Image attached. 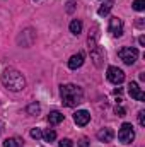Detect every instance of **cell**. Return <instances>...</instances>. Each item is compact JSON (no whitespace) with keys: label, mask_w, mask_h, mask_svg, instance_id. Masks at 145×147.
<instances>
[{"label":"cell","mask_w":145,"mask_h":147,"mask_svg":"<svg viewBox=\"0 0 145 147\" xmlns=\"http://www.w3.org/2000/svg\"><path fill=\"white\" fill-rule=\"evenodd\" d=\"M60 94H62V103L68 108L79 106L84 101V91H82V87H79L75 84H62Z\"/></svg>","instance_id":"cell-1"},{"label":"cell","mask_w":145,"mask_h":147,"mask_svg":"<svg viewBox=\"0 0 145 147\" xmlns=\"http://www.w3.org/2000/svg\"><path fill=\"white\" fill-rule=\"evenodd\" d=\"M2 84L7 87V89H10V91H22L24 87H26V79H24V75L19 72V70H15V69H5L3 72H2Z\"/></svg>","instance_id":"cell-2"},{"label":"cell","mask_w":145,"mask_h":147,"mask_svg":"<svg viewBox=\"0 0 145 147\" xmlns=\"http://www.w3.org/2000/svg\"><path fill=\"white\" fill-rule=\"evenodd\" d=\"M118 57L123 60V63L126 65H133L138 58V50L137 48H132V46H125L118 51Z\"/></svg>","instance_id":"cell-3"},{"label":"cell","mask_w":145,"mask_h":147,"mask_svg":"<svg viewBox=\"0 0 145 147\" xmlns=\"http://www.w3.org/2000/svg\"><path fill=\"white\" fill-rule=\"evenodd\" d=\"M118 139H119V142H123V144H132V142H133L135 132H133L132 123H123V125H121V128H119V132H118Z\"/></svg>","instance_id":"cell-4"},{"label":"cell","mask_w":145,"mask_h":147,"mask_svg":"<svg viewBox=\"0 0 145 147\" xmlns=\"http://www.w3.org/2000/svg\"><path fill=\"white\" fill-rule=\"evenodd\" d=\"M109 33L114 38H119L123 34V21L119 17H111L109 19Z\"/></svg>","instance_id":"cell-5"},{"label":"cell","mask_w":145,"mask_h":147,"mask_svg":"<svg viewBox=\"0 0 145 147\" xmlns=\"http://www.w3.org/2000/svg\"><path fill=\"white\" fill-rule=\"evenodd\" d=\"M106 75H108V80L113 82V84H121L125 80V72L118 67H109Z\"/></svg>","instance_id":"cell-6"},{"label":"cell","mask_w":145,"mask_h":147,"mask_svg":"<svg viewBox=\"0 0 145 147\" xmlns=\"http://www.w3.org/2000/svg\"><path fill=\"white\" fill-rule=\"evenodd\" d=\"M128 94L133 98V99H137V101H145V94L142 92V89L138 87V84L137 82H130V86H128Z\"/></svg>","instance_id":"cell-7"},{"label":"cell","mask_w":145,"mask_h":147,"mask_svg":"<svg viewBox=\"0 0 145 147\" xmlns=\"http://www.w3.org/2000/svg\"><path fill=\"white\" fill-rule=\"evenodd\" d=\"M89 120H91V115H89V111H85V110H80L73 115V121L79 127H85L89 123Z\"/></svg>","instance_id":"cell-8"},{"label":"cell","mask_w":145,"mask_h":147,"mask_svg":"<svg viewBox=\"0 0 145 147\" xmlns=\"http://www.w3.org/2000/svg\"><path fill=\"white\" fill-rule=\"evenodd\" d=\"M91 57H92L94 63H96L97 67H101V63H103V60H104V57H106V55H104V50L97 45L96 48H92V50H91Z\"/></svg>","instance_id":"cell-9"},{"label":"cell","mask_w":145,"mask_h":147,"mask_svg":"<svg viewBox=\"0 0 145 147\" xmlns=\"http://www.w3.org/2000/svg\"><path fill=\"white\" fill-rule=\"evenodd\" d=\"M97 38H99V26L94 24V26H92V31L89 33V39H87V43H89V50H92V48L97 46Z\"/></svg>","instance_id":"cell-10"},{"label":"cell","mask_w":145,"mask_h":147,"mask_svg":"<svg viewBox=\"0 0 145 147\" xmlns=\"http://www.w3.org/2000/svg\"><path fill=\"white\" fill-rule=\"evenodd\" d=\"M113 137H114V132H113V128H108V127H104L97 132V139L101 142H111Z\"/></svg>","instance_id":"cell-11"},{"label":"cell","mask_w":145,"mask_h":147,"mask_svg":"<svg viewBox=\"0 0 145 147\" xmlns=\"http://www.w3.org/2000/svg\"><path fill=\"white\" fill-rule=\"evenodd\" d=\"M82 63H84V53H77V55H73L72 58L68 60V67H70L72 70L82 67Z\"/></svg>","instance_id":"cell-12"},{"label":"cell","mask_w":145,"mask_h":147,"mask_svg":"<svg viewBox=\"0 0 145 147\" xmlns=\"http://www.w3.org/2000/svg\"><path fill=\"white\" fill-rule=\"evenodd\" d=\"M63 115L60 113V111H51L50 115H48V123L50 125H58V123H62L63 121Z\"/></svg>","instance_id":"cell-13"},{"label":"cell","mask_w":145,"mask_h":147,"mask_svg":"<svg viewBox=\"0 0 145 147\" xmlns=\"http://www.w3.org/2000/svg\"><path fill=\"white\" fill-rule=\"evenodd\" d=\"M113 3H114L113 0H108V2H104V3H103V5L99 7L97 14H99V16H108V14H109V10L113 9Z\"/></svg>","instance_id":"cell-14"},{"label":"cell","mask_w":145,"mask_h":147,"mask_svg":"<svg viewBox=\"0 0 145 147\" xmlns=\"http://www.w3.org/2000/svg\"><path fill=\"white\" fill-rule=\"evenodd\" d=\"M70 33L75 34V36H79V34L82 33V22H80V21L73 19L72 22H70Z\"/></svg>","instance_id":"cell-15"},{"label":"cell","mask_w":145,"mask_h":147,"mask_svg":"<svg viewBox=\"0 0 145 147\" xmlns=\"http://www.w3.org/2000/svg\"><path fill=\"white\" fill-rule=\"evenodd\" d=\"M26 111H28V115H33V116H36V115H39V111H41V106H39L38 103H31V105L26 108Z\"/></svg>","instance_id":"cell-16"},{"label":"cell","mask_w":145,"mask_h":147,"mask_svg":"<svg viewBox=\"0 0 145 147\" xmlns=\"http://www.w3.org/2000/svg\"><path fill=\"white\" fill-rule=\"evenodd\" d=\"M3 147H21V140L19 139H5Z\"/></svg>","instance_id":"cell-17"},{"label":"cell","mask_w":145,"mask_h":147,"mask_svg":"<svg viewBox=\"0 0 145 147\" xmlns=\"http://www.w3.org/2000/svg\"><path fill=\"white\" fill-rule=\"evenodd\" d=\"M43 137H44V140H46V142H53V140L56 139V132H55V130H50V128H48V130H46V132L43 134Z\"/></svg>","instance_id":"cell-18"},{"label":"cell","mask_w":145,"mask_h":147,"mask_svg":"<svg viewBox=\"0 0 145 147\" xmlns=\"http://www.w3.org/2000/svg\"><path fill=\"white\" fill-rule=\"evenodd\" d=\"M133 9L138 10V12H142L145 9V0H135V2H133Z\"/></svg>","instance_id":"cell-19"},{"label":"cell","mask_w":145,"mask_h":147,"mask_svg":"<svg viewBox=\"0 0 145 147\" xmlns=\"http://www.w3.org/2000/svg\"><path fill=\"white\" fill-rule=\"evenodd\" d=\"M31 137L38 140V139H41V137H43V132H41L39 128H33V130H31Z\"/></svg>","instance_id":"cell-20"},{"label":"cell","mask_w":145,"mask_h":147,"mask_svg":"<svg viewBox=\"0 0 145 147\" xmlns=\"http://www.w3.org/2000/svg\"><path fill=\"white\" fill-rule=\"evenodd\" d=\"M58 147H73V144H72L70 139H62L60 144H58Z\"/></svg>","instance_id":"cell-21"},{"label":"cell","mask_w":145,"mask_h":147,"mask_svg":"<svg viewBox=\"0 0 145 147\" xmlns=\"http://www.w3.org/2000/svg\"><path fill=\"white\" fill-rule=\"evenodd\" d=\"M73 10H75V0H67V12L72 14Z\"/></svg>","instance_id":"cell-22"},{"label":"cell","mask_w":145,"mask_h":147,"mask_svg":"<svg viewBox=\"0 0 145 147\" xmlns=\"http://www.w3.org/2000/svg\"><path fill=\"white\" fill-rule=\"evenodd\" d=\"M138 123L145 127V111H138Z\"/></svg>","instance_id":"cell-23"},{"label":"cell","mask_w":145,"mask_h":147,"mask_svg":"<svg viewBox=\"0 0 145 147\" xmlns=\"http://www.w3.org/2000/svg\"><path fill=\"white\" fill-rule=\"evenodd\" d=\"M114 113H116L118 116H125V113H126V111H125L123 106H116V108H114Z\"/></svg>","instance_id":"cell-24"},{"label":"cell","mask_w":145,"mask_h":147,"mask_svg":"<svg viewBox=\"0 0 145 147\" xmlns=\"http://www.w3.org/2000/svg\"><path fill=\"white\" fill-rule=\"evenodd\" d=\"M89 144H87V139H82L80 140V147H87Z\"/></svg>","instance_id":"cell-25"},{"label":"cell","mask_w":145,"mask_h":147,"mask_svg":"<svg viewBox=\"0 0 145 147\" xmlns=\"http://www.w3.org/2000/svg\"><path fill=\"white\" fill-rule=\"evenodd\" d=\"M138 43H140V45H145V36H140V38H138Z\"/></svg>","instance_id":"cell-26"}]
</instances>
